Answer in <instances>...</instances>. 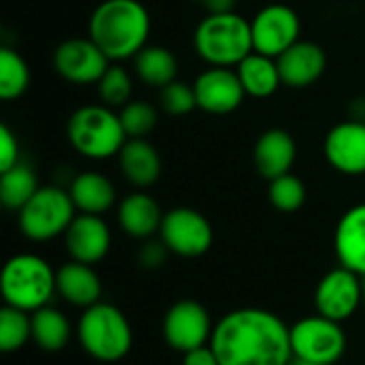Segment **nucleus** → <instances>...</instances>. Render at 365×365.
<instances>
[{
  "mask_svg": "<svg viewBox=\"0 0 365 365\" xmlns=\"http://www.w3.org/2000/svg\"><path fill=\"white\" fill-rule=\"evenodd\" d=\"M68 195L79 214L101 216L115 203V188L111 180L96 171H83L75 175L68 186Z\"/></svg>",
  "mask_w": 365,
  "mask_h": 365,
  "instance_id": "obj_23",
  "label": "nucleus"
},
{
  "mask_svg": "<svg viewBox=\"0 0 365 365\" xmlns=\"http://www.w3.org/2000/svg\"><path fill=\"white\" fill-rule=\"evenodd\" d=\"M28 340H32L30 312H24L13 306H4L0 310V351L2 353L19 351Z\"/></svg>",
  "mask_w": 365,
  "mask_h": 365,
  "instance_id": "obj_29",
  "label": "nucleus"
},
{
  "mask_svg": "<svg viewBox=\"0 0 365 365\" xmlns=\"http://www.w3.org/2000/svg\"><path fill=\"white\" fill-rule=\"evenodd\" d=\"M38 188L41 186L36 173L21 160L11 169L0 171V201L11 212H19L36 195Z\"/></svg>",
  "mask_w": 365,
  "mask_h": 365,
  "instance_id": "obj_27",
  "label": "nucleus"
},
{
  "mask_svg": "<svg viewBox=\"0 0 365 365\" xmlns=\"http://www.w3.org/2000/svg\"><path fill=\"white\" fill-rule=\"evenodd\" d=\"M291 365H319V364H312V361H304V359H295V357H293Z\"/></svg>",
  "mask_w": 365,
  "mask_h": 365,
  "instance_id": "obj_38",
  "label": "nucleus"
},
{
  "mask_svg": "<svg viewBox=\"0 0 365 365\" xmlns=\"http://www.w3.org/2000/svg\"><path fill=\"white\" fill-rule=\"evenodd\" d=\"M293 357L319 365L338 364L346 353V334L342 323L327 317H306L291 327Z\"/></svg>",
  "mask_w": 365,
  "mask_h": 365,
  "instance_id": "obj_8",
  "label": "nucleus"
},
{
  "mask_svg": "<svg viewBox=\"0 0 365 365\" xmlns=\"http://www.w3.org/2000/svg\"><path fill=\"white\" fill-rule=\"evenodd\" d=\"M192 86L197 94V107L216 115L235 111L246 96L237 71L229 66H210Z\"/></svg>",
  "mask_w": 365,
  "mask_h": 365,
  "instance_id": "obj_14",
  "label": "nucleus"
},
{
  "mask_svg": "<svg viewBox=\"0 0 365 365\" xmlns=\"http://www.w3.org/2000/svg\"><path fill=\"white\" fill-rule=\"evenodd\" d=\"M152 21L139 0H103L90 15V38L109 60L135 58L148 43Z\"/></svg>",
  "mask_w": 365,
  "mask_h": 365,
  "instance_id": "obj_2",
  "label": "nucleus"
},
{
  "mask_svg": "<svg viewBox=\"0 0 365 365\" xmlns=\"http://www.w3.org/2000/svg\"><path fill=\"white\" fill-rule=\"evenodd\" d=\"M364 295H365V276H364Z\"/></svg>",
  "mask_w": 365,
  "mask_h": 365,
  "instance_id": "obj_39",
  "label": "nucleus"
},
{
  "mask_svg": "<svg viewBox=\"0 0 365 365\" xmlns=\"http://www.w3.org/2000/svg\"><path fill=\"white\" fill-rule=\"evenodd\" d=\"M182 365H220V361H218L214 349L210 344H205V346H199L195 351L184 353Z\"/></svg>",
  "mask_w": 365,
  "mask_h": 365,
  "instance_id": "obj_36",
  "label": "nucleus"
},
{
  "mask_svg": "<svg viewBox=\"0 0 365 365\" xmlns=\"http://www.w3.org/2000/svg\"><path fill=\"white\" fill-rule=\"evenodd\" d=\"M255 51L278 58L291 45L299 41L302 21L299 15L287 4L263 6L250 21Z\"/></svg>",
  "mask_w": 365,
  "mask_h": 365,
  "instance_id": "obj_12",
  "label": "nucleus"
},
{
  "mask_svg": "<svg viewBox=\"0 0 365 365\" xmlns=\"http://www.w3.org/2000/svg\"><path fill=\"white\" fill-rule=\"evenodd\" d=\"M163 212L154 197L148 192H130L118 207V222L126 235L135 240H150L163 225Z\"/></svg>",
  "mask_w": 365,
  "mask_h": 365,
  "instance_id": "obj_21",
  "label": "nucleus"
},
{
  "mask_svg": "<svg viewBox=\"0 0 365 365\" xmlns=\"http://www.w3.org/2000/svg\"><path fill=\"white\" fill-rule=\"evenodd\" d=\"M56 289L64 302L83 310L98 304L103 293L98 274L92 269V265L79 261H68L56 272Z\"/></svg>",
  "mask_w": 365,
  "mask_h": 365,
  "instance_id": "obj_20",
  "label": "nucleus"
},
{
  "mask_svg": "<svg viewBox=\"0 0 365 365\" xmlns=\"http://www.w3.org/2000/svg\"><path fill=\"white\" fill-rule=\"evenodd\" d=\"M30 86V71L26 60L9 49L2 47L0 49V98L4 101H13L19 98Z\"/></svg>",
  "mask_w": 365,
  "mask_h": 365,
  "instance_id": "obj_28",
  "label": "nucleus"
},
{
  "mask_svg": "<svg viewBox=\"0 0 365 365\" xmlns=\"http://www.w3.org/2000/svg\"><path fill=\"white\" fill-rule=\"evenodd\" d=\"M77 340L96 361L115 364L133 349V327L126 314L113 304L98 302L83 310L77 321Z\"/></svg>",
  "mask_w": 365,
  "mask_h": 365,
  "instance_id": "obj_3",
  "label": "nucleus"
},
{
  "mask_svg": "<svg viewBox=\"0 0 365 365\" xmlns=\"http://www.w3.org/2000/svg\"><path fill=\"white\" fill-rule=\"evenodd\" d=\"M267 197L276 210L291 214V212L302 210V205L306 203V186L297 175L284 173L276 180H269Z\"/></svg>",
  "mask_w": 365,
  "mask_h": 365,
  "instance_id": "obj_31",
  "label": "nucleus"
},
{
  "mask_svg": "<svg viewBox=\"0 0 365 365\" xmlns=\"http://www.w3.org/2000/svg\"><path fill=\"white\" fill-rule=\"evenodd\" d=\"M252 158L257 171L265 180H276L284 173H291L297 158V143L289 130L269 128L257 139Z\"/></svg>",
  "mask_w": 365,
  "mask_h": 365,
  "instance_id": "obj_18",
  "label": "nucleus"
},
{
  "mask_svg": "<svg viewBox=\"0 0 365 365\" xmlns=\"http://www.w3.org/2000/svg\"><path fill=\"white\" fill-rule=\"evenodd\" d=\"M167 255H169V248L165 246L163 240H148L143 248L139 250V263L145 269H158L160 265H165Z\"/></svg>",
  "mask_w": 365,
  "mask_h": 365,
  "instance_id": "obj_35",
  "label": "nucleus"
},
{
  "mask_svg": "<svg viewBox=\"0 0 365 365\" xmlns=\"http://www.w3.org/2000/svg\"><path fill=\"white\" fill-rule=\"evenodd\" d=\"M278 68L282 77V86L289 88H308L321 79L327 66V56L321 45L312 41H297L278 58Z\"/></svg>",
  "mask_w": 365,
  "mask_h": 365,
  "instance_id": "obj_17",
  "label": "nucleus"
},
{
  "mask_svg": "<svg viewBox=\"0 0 365 365\" xmlns=\"http://www.w3.org/2000/svg\"><path fill=\"white\" fill-rule=\"evenodd\" d=\"M325 158L344 175L365 173V122L346 120L336 124L325 137Z\"/></svg>",
  "mask_w": 365,
  "mask_h": 365,
  "instance_id": "obj_15",
  "label": "nucleus"
},
{
  "mask_svg": "<svg viewBox=\"0 0 365 365\" xmlns=\"http://www.w3.org/2000/svg\"><path fill=\"white\" fill-rule=\"evenodd\" d=\"M364 297V278L340 265L321 278L317 284L314 304L321 317L344 323L357 312Z\"/></svg>",
  "mask_w": 365,
  "mask_h": 365,
  "instance_id": "obj_11",
  "label": "nucleus"
},
{
  "mask_svg": "<svg viewBox=\"0 0 365 365\" xmlns=\"http://www.w3.org/2000/svg\"><path fill=\"white\" fill-rule=\"evenodd\" d=\"M160 240L178 257H201L212 248L214 231L210 220L192 207H175L163 216Z\"/></svg>",
  "mask_w": 365,
  "mask_h": 365,
  "instance_id": "obj_9",
  "label": "nucleus"
},
{
  "mask_svg": "<svg viewBox=\"0 0 365 365\" xmlns=\"http://www.w3.org/2000/svg\"><path fill=\"white\" fill-rule=\"evenodd\" d=\"M118 158L124 178L137 188H148L160 178V154L148 139H126Z\"/></svg>",
  "mask_w": 365,
  "mask_h": 365,
  "instance_id": "obj_22",
  "label": "nucleus"
},
{
  "mask_svg": "<svg viewBox=\"0 0 365 365\" xmlns=\"http://www.w3.org/2000/svg\"><path fill=\"white\" fill-rule=\"evenodd\" d=\"M66 137L75 152L92 160H103L120 154L128 139L122 128L120 113L103 103L79 107L68 118Z\"/></svg>",
  "mask_w": 365,
  "mask_h": 365,
  "instance_id": "obj_6",
  "label": "nucleus"
},
{
  "mask_svg": "<svg viewBox=\"0 0 365 365\" xmlns=\"http://www.w3.org/2000/svg\"><path fill=\"white\" fill-rule=\"evenodd\" d=\"M336 257L342 267L365 276V203L351 207L338 222L334 235Z\"/></svg>",
  "mask_w": 365,
  "mask_h": 365,
  "instance_id": "obj_19",
  "label": "nucleus"
},
{
  "mask_svg": "<svg viewBox=\"0 0 365 365\" xmlns=\"http://www.w3.org/2000/svg\"><path fill=\"white\" fill-rule=\"evenodd\" d=\"M160 107L169 115H186L197 109L195 86H188L180 79H173L165 88H160Z\"/></svg>",
  "mask_w": 365,
  "mask_h": 365,
  "instance_id": "obj_33",
  "label": "nucleus"
},
{
  "mask_svg": "<svg viewBox=\"0 0 365 365\" xmlns=\"http://www.w3.org/2000/svg\"><path fill=\"white\" fill-rule=\"evenodd\" d=\"M30 319H32V340L41 351L58 353L68 344L73 329L64 312H60L58 308L45 306L32 312Z\"/></svg>",
  "mask_w": 365,
  "mask_h": 365,
  "instance_id": "obj_25",
  "label": "nucleus"
},
{
  "mask_svg": "<svg viewBox=\"0 0 365 365\" xmlns=\"http://www.w3.org/2000/svg\"><path fill=\"white\" fill-rule=\"evenodd\" d=\"M201 2H203V0H201Z\"/></svg>",
  "mask_w": 365,
  "mask_h": 365,
  "instance_id": "obj_40",
  "label": "nucleus"
},
{
  "mask_svg": "<svg viewBox=\"0 0 365 365\" xmlns=\"http://www.w3.org/2000/svg\"><path fill=\"white\" fill-rule=\"evenodd\" d=\"M0 291L4 306H13L32 314L49 306V299L53 293H58L56 272L38 255H15L2 269Z\"/></svg>",
  "mask_w": 365,
  "mask_h": 365,
  "instance_id": "obj_5",
  "label": "nucleus"
},
{
  "mask_svg": "<svg viewBox=\"0 0 365 365\" xmlns=\"http://www.w3.org/2000/svg\"><path fill=\"white\" fill-rule=\"evenodd\" d=\"M96 92L103 105L115 109L124 107L130 101L133 94V79L126 68L118 64H109V68L103 73V77L96 81Z\"/></svg>",
  "mask_w": 365,
  "mask_h": 365,
  "instance_id": "obj_30",
  "label": "nucleus"
},
{
  "mask_svg": "<svg viewBox=\"0 0 365 365\" xmlns=\"http://www.w3.org/2000/svg\"><path fill=\"white\" fill-rule=\"evenodd\" d=\"M133 66L137 77L152 88H165L178 77V60L163 45H145L133 58Z\"/></svg>",
  "mask_w": 365,
  "mask_h": 365,
  "instance_id": "obj_26",
  "label": "nucleus"
},
{
  "mask_svg": "<svg viewBox=\"0 0 365 365\" xmlns=\"http://www.w3.org/2000/svg\"><path fill=\"white\" fill-rule=\"evenodd\" d=\"M56 73L71 83H96L109 68V58L88 38H66L53 51Z\"/></svg>",
  "mask_w": 365,
  "mask_h": 365,
  "instance_id": "obj_13",
  "label": "nucleus"
},
{
  "mask_svg": "<svg viewBox=\"0 0 365 365\" xmlns=\"http://www.w3.org/2000/svg\"><path fill=\"white\" fill-rule=\"evenodd\" d=\"M212 331L214 325L210 312L205 310V306H201L195 299L175 302L163 319L165 342L182 355L210 344Z\"/></svg>",
  "mask_w": 365,
  "mask_h": 365,
  "instance_id": "obj_10",
  "label": "nucleus"
},
{
  "mask_svg": "<svg viewBox=\"0 0 365 365\" xmlns=\"http://www.w3.org/2000/svg\"><path fill=\"white\" fill-rule=\"evenodd\" d=\"M77 207L68 190L60 186H41L36 195L17 212L21 233L32 242H47L64 235L75 220Z\"/></svg>",
  "mask_w": 365,
  "mask_h": 365,
  "instance_id": "obj_7",
  "label": "nucleus"
},
{
  "mask_svg": "<svg viewBox=\"0 0 365 365\" xmlns=\"http://www.w3.org/2000/svg\"><path fill=\"white\" fill-rule=\"evenodd\" d=\"M64 246L71 261L94 265L107 257L111 248V231L101 216L77 214L64 233Z\"/></svg>",
  "mask_w": 365,
  "mask_h": 365,
  "instance_id": "obj_16",
  "label": "nucleus"
},
{
  "mask_svg": "<svg viewBox=\"0 0 365 365\" xmlns=\"http://www.w3.org/2000/svg\"><path fill=\"white\" fill-rule=\"evenodd\" d=\"M207 15H218V13H233L235 0H203Z\"/></svg>",
  "mask_w": 365,
  "mask_h": 365,
  "instance_id": "obj_37",
  "label": "nucleus"
},
{
  "mask_svg": "<svg viewBox=\"0 0 365 365\" xmlns=\"http://www.w3.org/2000/svg\"><path fill=\"white\" fill-rule=\"evenodd\" d=\"M120 122L128 139H145L156 128L158 113L148 101H128L120 109Z\"/></svg>",
  "mask_w": 365,
  "mask_h": 365,
  "instance_id": "obj_32",
  "label": "nucleus"
},
{
  "mask_svg": "<svg viewBox=\"0 0 365 365\" xmlns=\"http://www.w3.org/2000/svg\"><path fill=\"white\" fill-rule=\"evenodd\" d=\"M195 49L210 66H237L255 51L250 21L242 15H207L195 30Z\"/></svg>",
  "mask_w": 365,
  "mask_h": 365,
  "instance_id": "obj_4",
  "label": "nucleus"
},
{
  "mask_svg": "<svg viewBox=\"0 0 365 365\" xmlns=\"http://www.w3.org/2000/svg\"><path fill=\"white\" fill-rule=\"evenodd\" d=\"M210 346L220 365H291L293 346L287 323L261 308L225 314L212 331Z\"/></svg>",
  "mask_w": 365,
  "mask_h": 365,
  "instance_id": "obj_1",
  "label": "nucleus"
},
{
  "mask_svg": "<svg viewBox=\"0 0 365 365\" xmlns=\"http://www.w3.org/2000/svg\"><path fill=\"white\" fill-rule=\"evenodd\" d=\"M19 163V143L9 126H0V171H6Z\"/></svg>",
  "mask_w": 365,
  "mask_h": 365,
  "instance_id": "obj_34",
  "label": "nucleus"
},
{
  "mask_svg": "<svg viewBox=\"0 0 365 365\" xmlns=\"http://www.w3.org/2000/svg\"><path fill=\"white\" fill-rule=\"evenodd\" d=\"M235 71L240 75L244 92L255 98H267L282 86L276 58L265 56L261 51H252L250 56H246Z\"/></svg>",
  "mask_w": 365,
  "mask_h": 365,
  "instance_id": "obj_24",
  "label": "nucleus"
}]
</instances>
